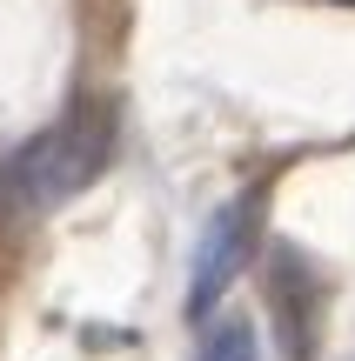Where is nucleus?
I'll use <instances>...</instances> for the list:
<instances>
[{
    "label": "nucleus",
    "mask_w": 355,
    "mask_h": 361,
    "mask_svg": "<svg viewBox=\"0 0 355 361\" xmlns=\"http://www.w3.org/2000/svg\"><path fill=\"white\" fill-rule=\"evenodd\" d=\"M114 147H121V121L107 101L67 107L54 128H40L34 141H20L0 161V221H34L67 207L114 168Z\"/></svg>",
    "instance_id": "f257e3e1"
},
{
    "label": "nucleus",
    "mask_w": 355,
    "mask_h": 361,
    "mask_svg": "<svg viewBox=\"0 0 355 361\" xmlns=\"http://www.w3.org/2000/svg\"><path fill=\"white\" fill-rule=\"evenodd\" d=\"M262 207H268V188H241L228 207H215V221L201 228L195 241V268H188V322H215L222 295L241 281V268L255 261L262 247Z\"/></svg>",
    "instance_id": "f03ea898"
},
{
    "label": "nucleus",
    "mask_w": 355,
    "mask_h": 361,
    "mask_svg": "<svg viewBox=\"0 0 355 361\" xmlns=\"http://www.w3.org/2000/svg\"><path fill=\"white\" fill-rule=\"evenodd\" d=\"M322 301H329V274H322L302 247L275 241V247H268V308H275V328H282L289 361H315Z\"/></svg>",
    "instance_id": "7ed1b4c3"
},
{
    "label": "nucleus",
    "mask_w": 355,
    "mask_h": 361,
    "mask_svg": "<svg viewBox=\"0 0 355 361\" xmlns=\"http://www.w3.org/2000/svg\"><path fill=\"white\" fill-rule=\"evenodd\" d=\"M195 361H262L255 322H241V314H222V322H208V328H201V341H195Z\"/></svg>",
    "instance_id": "20e7f679"
}]
</instances>
